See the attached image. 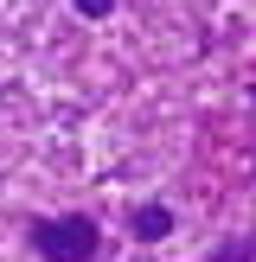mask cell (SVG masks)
Segmentation results:
<instances>
[{"instance_id": "6da1fadb", "label": "cell", "mask_w": 256, "mask_h": 262, "mask_svg": "<svg viewBox=\"0 0 256 262\" xmlns=\"http://www.w3.org/2000/svg\"><path fill=\"white\" fill-rule=\"evenodd\" d=\"M26 250H32L38 262H96L102 256V224L90 211L26 217Z\"/></svg>"}, {"instance_id": "277c9868", "label": "cell", "mask_w": 256, "mask_h": 262, "mask_svg": "<svg viewBox=\"0 0 256 262\" xmlns=\"http://www.w3.org/2000/svg\"><path fill=\"white\" fill-rule=\"evenodd\" d=\"M71 7L83 13V19H109V13H115V0H71Z\"/></svg>"}, {"instance_id": "7a4b0ae2", "label": "cell", "mask_w": 256, "mask_h": 262, "mask_svg": "<svg viewBox=\"0 0 256 262\" xmlns=\"http://www.w3.org/2000/svg\"><path fill=\"white\" fill-rule=\"evenodd\" d=\"M128 237L135 243H166L173 237V205H160V199L135 205V211H128Z\"/></svg>"}, {"instance_id": "3957f363", "label": "cell", "mask_w": 256, "mask_h": 262, "mask_svg": "<svg viewBox=\"0 0 256 262\" xmlns=\"http://www.w3.org/2000/svg\"><path fill=\"white\" fill-rule=\"evenodd\" d=\"M205 262H256V230H237V237L211 243V250H205Z\"/></svg>"}]
</instances>
